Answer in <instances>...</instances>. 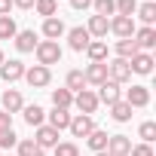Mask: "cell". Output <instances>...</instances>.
Wrapping results in <instances>:
<instances>
[{"mask_svg":"<svg viewBox=\"0 0 156 156\" xmlns=\"http://www.w3.org/2000/svg\"><path fill=\"white\" fill-rule=\"evenodd\" d=\"M34 55H37V64L52 67V64H58V61H61V46H58L55 40H40V43H37V49H34Z\"/></svg>","mask_w":156,"mask_h":156,"instance_id":"6da1fadb","label":"cell"},{"mask_svg":"<svg viewBox=\"0 0 156 156\" xmlns=\"http://www.w3.org/2000/svg\"><path fill=\"white\" fill-rule=\"evenodd\" d=\"M22 80H25L31 89H43V86L52 83V70L43 67V64H34V67H25V76H22Z\"/></svg>","mask_w":156,"mask_h":156,"instance_id":"7a4b0ae2","label":"cell"},{"mask_svg":"<svg viewBox=\"0 0 156 156\" xmlns=\"http://www.w3.org/2000/svg\"><path fill=\"white\" fill-rule=\"evenodd\" d=\"M122 101H126L132 110H135V107H147V104H150V89L141 86V83H132V89H126Z\"/></svg>","mask_w":156,"mask_h":156,"instance_id":"3957f363","label":"cell"},{"mask_svg":"<svg viewBox=\"0 0 156 156\" xmlns=\"http://www.w3.org/2000/svg\"><path fill=\"white\" fill-rule=\"evenodd\" d=\"M107 80H113V83H129L132 80V67H129V61H122V58H113V61H107Z\"/></svg>","mask_w":156,"mask_h":156,"instance_id":"277c9868","label":"cell"},{"mask_svg":"<svg viewBox=\"0 0 156 156\" xmlns=\"http://www.w3.org/2000/svg\"><path fill=\"white\" fill-rule=\"evenodd\" d=\"M83 80H86V86H101L107 80V61H89L83 70Z\"/></svg>","mask_w":156,"mask_h":156,"instance_id":"5b68a950","label":"cell"},{"mask_svg":"<svg viewBox=\"0 0 156 156\" xmlns=\"http://www.w3.org/2000/svg\"><path fill=\"white\" fill-rule=\"evenodd\" d=\"M92 129H98V126H95V116H86V113L70 116V126H67V132H70L73 138H86Z\"/></svg>","mask_w":156,"mask_h":156,"instance_id":"8992f818","label":"cell"},{"mask_svg":"<svg viewBox=\"0 0 156 156\" xmlns=\"http://www.w3.org/2000/svg\"><path fill=\"white\" fill-rule=\"evenodd\" d=\"M73 107L80 110V113H86V116H92V113L98 110V95H95L92 89H83V92H76V95H73Z\"/></svg>","mask_w":156,"mask_h":156,"instance_id":"52a82bcc","label":"cell"},{"mask_svg":"<svg viewBox=\"0 0 156 156\" xmlns=\"http://www.w3.org/2000/svg\"><path fill=\"white\" fill-rule=\"evenodd\" d=\"M22 76H25V61L9 58V61L0 64V80H3V83H19Z\"/></svg>","mask_w":156,"mask_h":156,"instance_id":"ba28073f","label":"cell"},{"mask_svg":"<svg viewBox=\"0 0 156 156\" xmlns=\"http://www.w3.org/2000/svg\"><path fill=\"white\" fill-rule=\"evenodd\" d=\"M135 31H138L135 19H126V16H113V19H110V34H116L119 40H129V37H135Z\"/></svg>","mask_w":156,"mask_h":156,"instance_id":"9c48e42d","label":"cell"},{"mask_svg":"<svg viewBox=\"0 0 156 156\" xmlns=\"http://www.w3.org/2000/svg\"><path fill=\"white\" fill-rule=\"evenodd\" d=\"M95 95H98V104H107V107H110V104H116V101L122 98V89H119V83L104 80V83L98 86V92H95Z\"/></svg>","mask_w":156,"mask_h":156,"instance_id":"30bf717a","label":"cell"},{"mask_svg":"<svg viewBox=\"0 0 156 156\" xmlns=\"http://www.w3.org/2000/svg\"><path fill=\"white\" fill-rule=\"evenodd\" d=\"M0 104H3L0 110H6V113L12 116V113H22V107H25V98H22V92H19V89H6L3 95H0Z\"/></svg>","mask_w":156,"mask_h":156,"instance_id":"8fae6325","label":"cell"},{"mask_svg":"<svg viewBox=\"0 0 156 156\" xmlns=\"http://www.w3.org/2000/svg\"><path fill=\"white\" fill-rule=\"evenodd\" d=\"M40 34H43L46 40H55V43H58V37H64V34H67V28H64V22H61L58 16H52V19H43Z\"/></svg>","mask_w":156,"mask_h":156,"instance_id":"7c38bea8","label":"cell"},{"mask_svg":"<svg viewBox=\"0 0 156 156\" xmlns=\"http://www.w3.org/2000/svg\"><path fill=\"white\" fill-rule=\"evenodd\" d=\"M86 31H89V37H92V40H104V37H107V31H110V19H104V16H89Z\"/></svg>","mask_w":156,"mask_h":156,"instance_id":"4fadbf2b","label":"cell"},{"mask_svg":"<svg viewBox=\"0 0 156 156\" xmlns=\"http://www.w3.org/2000/svg\"><path fill=\"white\" fill-rule=\"evenodd\" d=\"M135 46L141 49V52H150L153 46H156V28H150V25H144V28H138L135 31Z\"/></svg>","mask_w":156,"mask_h":156,"instance_id":"5bb4252c","label":"cell"},{"mask_svg":"<svg viewBox=\"0 0 156 156\" xmlns=\"http://www.w3.org/2000/svg\"><path fill=\"white\" fill-rule=\"evenodd\" d=\"M107 153L110 156H129L132 153V138L129 135H110L107 138Z\"/></svg>","mask_w":156,"mask_h":156,"instance_id":"9a60e30c","label":"cell"},{"mask_svg":"<svg viewBox=\"0 0 156 156\" xmlns=\"http://www.w3.org/2000/svg\"><path fill=\"white\" fill-rule=\"evenodd\" d=\"M89 43H92V37H89L86 28H70V31H67V46H70L73 52H86Z\"/></svg>","mask_w":156,"mask_h":156,"instance_id":"2e32d148","label":"cell"},{"mask_svg":"<svg viewBox=\"0 0 156 156\" xmlns=\"http://www.w3.org/2000/svg\"><path fill=\"white\" fill-rule=\"evenodd\" d=\"M129 67H132V73H138V76H150V73H153V55H150V52H138V55L129 61Z\"/></svg>","mask_w":156,"mask_h":156,"instance_id":"e0dca14e","label":"cell"},{"mask_svg":"<svg viewBox=\"0 0 156 156\" xmlns=\"http://www.w3.org/2000/svg\"><path fill=\"white\" fill-rule=\"evenodd\" d=\"M34 144L40 147V150H46V147H55L58 144V132L52 129V126H37V135H34Z\"/></svg>","mask_w":156,"mask_h":156,"instance_id":"ac0fdd59","label":"cell"},{"mask_svg":"<svg viewBox=\"0 0 156 156\" xmlns=\"http://www.w3.org/2000/svg\"><path fill=\"white\" fill-rule=\"evenodd\" d=\"M12 43H16V49H19V52H34L40 40H37V31H31V28H28V31H19V34L12 37Z\"/></svg>","mask_w":156,"mask_h":156,"instance_id":"d6986e66","label":"cell"},{"mask_svg":"<svg viewBox=\"0 0 156 156\" xmlns=\"http://www.w3.org/2000/svg\"><path fill=\"white\" fill-rule=\"evenodd\" d=\"M22 116H25V122H28L31 129H37V126L46 122V110H43L40 104H25V107H22Z\"/></svg>","mask_w":156,"mask_h":156,"instance_id":"ffe728a7","label":"cell"},{"mask_svg":"<svg viewBox=\"0 0 156 156\" xmlns=\"http://www.w3.org/2000/svg\"><path fill=\"white\" fill-rule=\"evenodd\" d=\"M70 116H73V113H67V110H61V107H52V113H46V119H49L46 126H52L55 132H61V129L70 126Z\"/></svg>","mask_w":156,"mask_h":156,"instance_id":"44dd1931","label":"cell"},{"mask_svg":"<svg viewBox=\"0 0 156 156\" xmlns=\"http://www.w3.org/2000/svg\"><path fill=\"white\" fill-rule=\"evenodd\" d=\"M107 138H110V135H107L104 129H92V132L86 135V144H89L92 153H101V150H107Z\"/></svg>","mask_w":156,"mask_h":156,"instance_id":"7402d4cb","label":"cell"},{"mask_svg":"<svg viewBox=\"0 0 156 156\" xmlns=\"http://www.w3.org/2000/svg\"><path fill=\"white\" fill-rule=\"evenodd\" d=\"M64 89H67V92H73V95H76V92H83V89H86L83 70H76V67H73V70H67V76H64Z\"/></svg>","mask_w":156,"mask_h":156,"instance_id":"603a6c76","label":"cell"},{"mask_svg":"<svg viewBox=\"0 0 156 156\" xmlns=\"http://www.w3.org/2000/svg\"><path fill=\"white\" fill-rule=\"evenodd\" d=\"M113 49H116V58H122V61H132V58L141 52V49L135 46V40H132V37H129V40H116V46H113Z\"/></svg>","mask_w":156,"mask_h":156,"instance_id":"cb8c5ba5","label":"cell"},{"mask_svg":"<svg viewBox=\"0 0 156 156\" xmlns=\"http://www.w3.org/2000/svg\"><path fill=\"white\" fill-rule=\"evenodd\" d=\"M86 55H89V61H107V43L104 40H92L86 46Z\"/></svg>","mask_w":156,"mask_h":156,"instance_id":"d4e9b609","label":"cell"},{"mask_svg":"<svg viewBox=\"0 0 156 156\" xmlns=\"http://www.w3.org/2000/svg\"><path fill=\"white\" fill-rule=\"evenodd\" d=\"M135 16L144 22V25H150L153 28V22H156V3H153V0H147V3H141L138 9H135Z\"/></svg>","mask_w":156,"mask_h":156,"instance_id":"484cf974","label":"cell"},{"mask_svg":"<svg viewBox=\"0 0 156 156\" xmlns=\"http://www.w3.org/2000/svg\"><path fill=\"white\" fill-rule=\"evenodd\" d=\"M70 104H73V92H67V89H52V107L70 110Z\"/></svg>","mask_w":156,"mask_h":156,"instance_id":"4316f807","label":"cell"},{"mask_svg":"<svg viewBox=\"0 0 156 156\" xmlns=\"http://www.w3.org/2000/svg\"><path fill=\"white\" fill-rule=\"evenodd\" d=\"M16 156H43V150L34 144V138H19V144H16Z\"/></svg>","mask_w":156,"mask_h":156,"instance_id":"83f0119b","label":"cell"},{"mask_svg":"<svg viewBox=\"0 0 156 156\" xmlns=\"http://www.w3.org/2000/svg\"><path fill=\"white\" fill-rule=\"evenodd\" d=\"M19 34V25L12 16H0V40H12Z\"/></svg>","mask_w":156,"mask_h":156,"instance_id":"f1b7e54d","label":"cell"},{"mask_svg":"<svg viewBox=\"0 0 156 156\" xmlns=\"http://www.w3.org/2000/svg\"><path fill=\"white\" fill-rule=\"evenodd\" d=\"M110 116H113L116 122H129V119H132V107H129V104L119 98L116 104H110Z\"/></svg>","mask_w":156,"mask_h":156,"instance_id":"f546056e","label":"cell"},{"mask_svg":"<svg viewBox=\"0 0 156 156\" xmlns=\"http://www.w3.org/2000/svg\"><path fill=\"white\" fill-rule=\"evenodd\" d=\"M34 9H37V16L52 19V16H58V0H37V3H34Z\"/></svg>","mask_w":156,"mask_h":156,"instance_id":"4dcf8cb0","label":"cell"},{"mask_svg":"<svg viewBox=\"0 0 156 156\" xmlns=\"http://www.w3.org/2000/svg\"><path fill=\"white\" fill-rule=\"evenodd\" d=\"M138 138H141V144H153V141H156V122H153V119L141 122V126H138Z\"/></svg>","mask_w":156,"mask_h":156,"instance_id":"1f68e13d","label":"cell"},{"mask_svg":"<svg viewBox=\"0 0 156 156\" xmlns=\"http://www.w3.org/2000/svg\"><path fill=\"white\" fill-rule=\"evenodd\" d=\"M113 9H116V16L135 19V9H138V0H113Z\"/></svg>","mask_w":156,"mask_h":156,"instance_id":"d6a6232c","label":"cell"},{"mask_svg":"<svg viewBox=\"0 0 156 156\" xmlns=\"http://www.w3.org/2000/svg\"><path fill=\"white\" fill-rule=\"evenodd\" d=\"M92 9H95V16H104V19H113L116 16L113 0H92Z\"/></svg>","mask_w":156,"mask_h":156,"instance_id":"836d02e7","label":"cell"},{"mask_svg":"<svg viewBox=\"0 0 156 156\" xmlns=\"http://www.w3.org/2000/svg\"><path fill=\"white\" fill-rule=\"evenodd\" d=\"M19 144V135L12 132V129H3V132H0V153H3V150H12Z\"/></svg>","mask_w":156,"mask_h":156,"instance_id":"e575fe53","label":"cell"},{"mask_svg":"<svg viewBox=\"0 0 156 156\" xmlns=\"http://www.w3.org/2000/svg\"><path fill=\"white\" fill-rule=\"evenodd\" d=\"M55 156H80V147L73 141H58L55 144Z\"/></svg>","mask_w":156,"mask_h":156,"instance_id":"d590c367","label":"cell"},{"mask_svg":"<svg viewBox=\"0 0 156 156\" xmlns=\"http://www.w3.org/2000/svg\"><path fill=\"white\" fill-rule=\"evenodd\" d=\"M129 156H153V147H150V144H135Z\"/></svg>","mask_w":156,"mask_h":156,"instance_id":"8d00e7d4","label":"cell"},{"mask_svg":"<svg viewBox=\"0 0 156 156\" xmlns=\"http://www.w3.org/2000/svg\"><path fill=\"white\" fill-rule=\"evenodd\" d=\"M70 6L76 12H86V9H92V0H70Z\"/></svg>","mask_w":156,"mask_h":156,"instance_id":"74e56055","label":"cell"},{"mask_svg":"<svg viewBox=\"0 0 156 156\" xmlns=\"http://www.w3.org/2000/svg\"><path fill=\"white\" fill-rule=\"evenodd\" d=\"M3 129H12V116L6 110H0V132H3Z\"/></svg>","mask_w":156,"mask_h":156,"instance_id":"f35d334b","label":"cell"},{"mask_svg":"<svg viewBox=\"0 0 156 156\" xmlns=\"http://www.w3.org/2000/svg\"><path fill=\"white\" fill-rule=\"evenodd\" d=\"M34 3L37 0H12V6H19V9H34Z\"/></svg>","mask_w":156,"mask_h":156,"instance_id":"ab89813d","label":"cell"},{"mask_svg":"<svg viewBox=\"0 0 156 156\" xmlns=\"http://www.w3.org/2000/svg\"><path fill=\"white\" fill-rule=\"evenodd\" d=\"M9 9H12V0H0V16H9Z\"/></svg>","mask_w":156,"mask_h":156,"instance_id":"60d3db41","label":"cell"},{"mask_svg":"<svg viewBox=\"0 0 156 156\" xmlns=\"http://www.w3.org/2000/svg\"><path fill=\"white\" fill-rule=\"evenodd\" d=\"M95 156H110V153H107V150H101V153H95Z\"/></svg>","mask_w":156,"mask_h":156,"instance_id":"b9f144b4","label":"cell"},{"mask_svg":"<svg viewBox=\"0 0 156 156\" xmlns=\"http://www.w3.org/2000/svg\"><path fill=\"white\" fill-rule=\"evenodd\" d=\"M3 61H6V58H3V49H0V64H3Z\"/></svg>","mask_w":156,"mask_h":156,"instance_id":"7bdbcfd3","label":"cell"},{"mask_svg":"<svg viewBox=\"0 0 156 156\" xmlns=\"http://www.w3.org/2000/svg\"><path fill=\"white\" fill-rule=\"evenodd\" d=\"M0 156H3V153H0Z\"/></svg>","mask_w":156,"mask_h":156,"instance_id":"ee69618b","label":"cell"},{"mask_svg":"<svg viewBox=\"0 0 156 156\" xmlns=\"http://www.w3.org/2000/svg\"><path fill=\"white\" fill-rule=\"evenodd\" d=\"M9 156H12V153H9Z\"/></svg>","mask_w":156,"mask_h":156,"instance_id":"f6af8a7d","label":"cell"}]
</instances>
